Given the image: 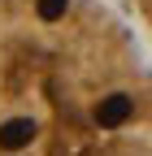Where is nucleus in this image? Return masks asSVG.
Listing matches in <instances>:
<instances>
[{
    "label": "nucleus",
    "mask_w": 152,
    "mask_h": 156,
    "mask_svg": "<svg viewBox=\"0 0 152 156\" xmlns=\"http://www.w3.org/2000/svg\"><path fill=\"white\" fill-rule=\"evenodd\" d=\"M152 156V61L104 0H0V156Z\"/></svg>",
    "instance_id": "obj_1"
},
{
    "label": "nucleus",
    "mask_w": 152,
    "mask_h": 156,
    "mask_svg": "<svg viewBox=\"0 0 152 156\" xmlns=\"http://www.w3.org/2000/svg\"><path fill=\"white\" fill-rule=\"evenodd\" d=\"M135 9H139V22H143L148 39H152V0H135Z\"/></svg>",
    "instance_id": "obj_2"
}]
</instances>
